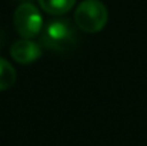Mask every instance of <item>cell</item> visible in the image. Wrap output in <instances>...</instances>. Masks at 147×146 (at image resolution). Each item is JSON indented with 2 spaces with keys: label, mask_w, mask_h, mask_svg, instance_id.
Masks as SVG:
<instances>
[{
  "label": "cell",
  "mask_w": 147,
  "mask_h": 146,
  "mask_svg": "<svg viewBox=\"0 0 147 146\" xmlns=\"http://www.w3.org/2000/svg\"><path fill=\"white\" fill-rule=\"evenodd\" d=\"M40 43L53 52H69L77 43V30L69 19L51 20L43 26L40 33Z\"/></svg>",
  "instance_id": "6da1fadb"
},
{
  "label": "cell",
  "mask_w": 147,
  "mask_h": 146,
  "mask_svg": "<svg viewBox=\"0 0 147 146\" xmlns=\"http://www.w3.org/2000/svg\"><path fill=\"white\" fill-rule=\"evenodd\" d=\"M107 7L100 0H83L74 12V23L84 33H97L107 24Z\"/></svg>",
  "instance_id": "7a4b0ae2"
},
{
  "label": "cell",
  "mask_w": 147,
  "mask_h": 146,
  "mask_svg": "<svg viewBox=\"0 0 147 146\" xmlns=\"http://www.w3.org/2000/svg\"><path fill=\"white\" fill-rule=\"evenodd\" d=\"M13 26L22 39H34L43 30V17L32 3H20L13 13Z\"/></svg>",
  "instance_id": "3957f363"
},
{
  "label": "cell",
  "mask_w": 147,
  "mask_h": 146,
  "mask_svg": "<svg viewBox=\"0 0 147 146\" xmlns=\"http://www.w3.org/2000/svg\"><path fill=\"white\" fill-rule=\"evenodd\" d=\"M42 48L32 39H20L10 48V54L14 62L20 65H29L42 57Z\"/></svg>",
  "instance_id": "277c9868"
},
{
  "label": "cell",
  "mask_w": 147,
  "mask_h": 146,
  "mask_svg": "<svg viewBox=\"0 0 147 146\" xmlns=\"http://www.w3.org/2000/svg\"><path fill=\"white\" fill-rule=\"evenodd\" d=\"M37 1L45 12H47L49 14H56V16L70 12L73 6L76 4V0H37Z\"/></svg>",
  "instance_id": "5b68a950"
},
{
  "label": "cell",
  "mask_w": 147,
  "mask_h": 146,
  "mask_svg": "<svg viewBox=\"0 0 147 146\" xmlns=\"http://www.w3.org/2000/svg\"><path fill=\"white\" fill-rule=\"evenodd\" d=\"M16 82V70L3 57H0V92L9 90Z\"/></svg>",
  "instance_id": "8992f818"
},
{
  "label": "cell",
  "mask_w": 147,
  "mask_h": 146,
  "mask_svg": "<svg viewBox=\"0 0 147 146\" xmlns=\"http://www.w3.org/2000/svg\"><path fill=\"white\" fill-rule=\"evenodd\" d=\"M4 43H6V35H4V32L0 29V50L3 49Z\"/></svg>",
  "instance_id": "52a82bcc"
},
{
  "label": "cell",
  "mask_w": 147,
  "mask_h": 146,
  "mask_svg": "<svg viewBox=\"0 0 147 146\" xmlns=\"http://www.w3.org/2000/svg\"><path fill=\"white\" fill-rule=\"evenodd\" d=\"M19 1H22V3H29L30 0H19Z\"/></svg>",
  "instance_id": "ba28073f"
}]
</instances>
